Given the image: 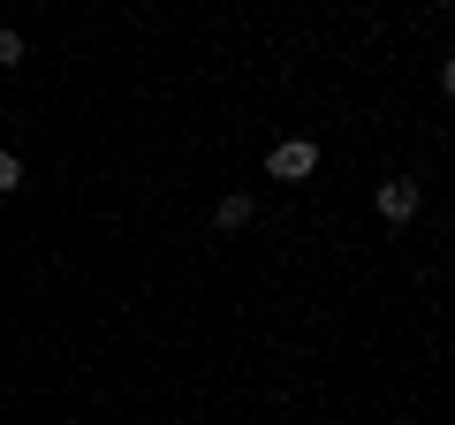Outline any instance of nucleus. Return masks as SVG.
<instances>
[{
  "label": "nucleus",
  "instance_id": "obj_1",
  "mask_svg": "<svg viewBox=\"0 0 455 425\" xmlns=\"http://www.w3.org/2000/svg\"><path fill=\"white\" fill-rule=\"evenodd\" d=\"M266 175H274V182H304V175H319V145H311V137H289V145H274Z\"/></svg>",
  "mask_w": 455,
  "mask_h": 425
},
{
  "label": "nucleus",
  "instance_id": "obj_2",
  "mask_svg": "<svg viewBox=\"0 0 455 425\" xmlns=\"http://www.w3.org/2000/svg\"><path fill=\"white\" fill-rule=\"evenodd\" d=\"M410 212H418V182H379V221H395V229H403V221H410Z\"/></svg>",
  "mask_w": 455,
  "mask_h": 425
},
{
  "label": "nucleus",
  "instance_id": "obj_3",
  "mask_svg": "<svg viewBox=\"0 0 455 425\" xmlns=\"http://www.w3.org/2000/svg\"><path fill=\"white\" fill-rule=\"evenodd\" d=\"M212 221H220L228 236H235V229H251V197H243V190H235V197H220V212H212Z\"/></svg>",
  "mask_w": 455,
  "mask_h": 425
},
{
  "label": "nucleus",
  "instance_id": "obj_4",
  "mask_svg": "<svg viewBox=\"0 0 455 425\" xmlns=\"http://www.w3.org/2000/svg\"><path fill=\"white\" fill-rule=\"evenodd\" d=\"M8 190H23V160H16V152H0V197H8Z\"/></svg>",
  "mask_w": 455,
  "mask_h": 425
},
{
  "label": "nucleus",
  "instance_id": "obj_5",
  "mask_svg": "<svg viewBox=\"0 0 455 425\" xmlns=\"http://www.w3.org/2000/svg\"><path fill=\"white\" fill-rule=\"evenodd\" d=\"M0 68H23V38L16 31H0Z\"/></svg>",
  "mask_w": 455,
  "mask_h": 425
},
{
  "label": "nucleus",
  "instance_id": "obj_6",
  "mask_svg": "<svg viewBox=\"0 0 455 425\" xmlns=\"http://www.w3.org/2000/svg\"><path fill=\"white\" fill-rule=\"evenodd\" d=\"M440 84H448V99H455V53H448V61H440Z\"/></svg>",
  "mask_w": 455,
  "mask_h": 425
}]
</instances>
